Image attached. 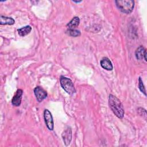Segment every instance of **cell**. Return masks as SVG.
Returning <instances> with one entry per match:
<instances>
[{
  "mask_svg": "<svg viewBox=\"0 0 147 147\" xmlns=\"http://www.w3.org/2000/svg\"><path fill=\"white\" fill-rule=\"evenodd\" d=\"M109 105L115 116L120 119L123 117L125 113L123 106L118 98L112 94H110L109 97Z\"/></svg>",
  "mask_w": 147,
  "mask_h": 147,
  "instance_id": "1",
  "label": "cell"
},
{
  "mask_svg": "<svg viewBox=\"0 0 147 147\" xmlns=\"http://www.w3.org/2000/svg\"><path fill=\"white\" fill-rule=\"evenodd\" d=\"M115 3L119 10L126 14L130 13L134 6V1L133 0L115 1Z\"/></svg>",
  "mask_w": 147,
  "mask_h": 147,
  "instance_id": "2",
  "label": "cell"
},
{
  "mask_svg": "<svg viewBox=\"0 0 147 147\" xmlns=\"http://www.w3.org/2000/svg\"><path fill=\"white\" fill-rule=\"evenodd\" d=\"M60 83L63 90L68 94H73L76 90L72 80L64 76H61L60 78Z\"/></svg>",
  "mask_w": 147,
  "mask_h": 147,
  "instance_id": "3",
  "label": "cell"
},
{
  "mask_svg": "<svg viewBox=\"0 0 147 147\" xmlns=\"http://www.w3.org/2000/svg\"><path fill=\"white\" fill-rule=\"evenodd\" d=\"M44 118L48 129L50 130H52L54 127L53 120L51 112L48 109H45L44 111Z\"/></svg>",
  "mask_w": 147,
  "mask_h": 147,
  "instance_id": "4",
  "label": "cell"
},
{
  "mask_svg": "<svg viewBox=\"0 0 147 147\" xmlns=\"http://www.w3.org/2000/svg\"><path fill=\"white\" fill-rule=\"evenodd\" d=\"M34 93L36 97L37 100L38 102H42L44 99L47 97V91L40 86H37L34 89Z\"/></svg>",
  "mask_w": 147,
  "mask_h": 147,
  "instance_id": "5",
  "label": "cell"
},
{
  "mask_svg": "<svg viewBox=\"0 0 147 147\" xmlns=\"http://www.w3.org/2000/svg\"><path fill=\"white\" fill-rule=\"evenodd\" d=\"M135 56L137 60H142L144 59L145 61H147L146 49L142 45L139 46L136 49L135 51Z\"/></svg>",
  "mask_w": 147,
  "mask_h": 147,
  "instance_id": "6",
  "label": "cell"
},
{
  "mask_svg": "<svg viewBox=\"0 0 147 147\" xmlns=\"http://www.w3.org/2000/svg\"><path fill=\"white\" fill-rule=\"evenodd\" d=\"M23 94V91L21 89L17 90L15 95L12 98L11 104L14 106H19L21 103L22 96Z\"/></svg>",
  "mask_w": 147,
  "mask_h": 147,
  "instance_id": "7",
  "label": "cell"
},
{
  "mask_svg": "<svg viewBox=\"0 0 147 147\" xmlns=\"http://www.w3.org/2000/svg\"><path fill=\"white\" fill-rule=\"evenodd\" d=\"M63 140L66 146L69 145L72 140V130L71 127H68L62 133Z\"/></svg>",
  "mask_w": 147,
  "mask_h": 147,
  "instance_id": "8",
  "label": "cell"
},
{
  "mask_svg": "<svg viewBox=\"0 0 147 147\" xmlns=\"http://www.w3.org/2000/svg\"><path fill=\"white\" fill-rule=\"evenodd\" d=\"M100 64V66L106 70L111 71L113 68V66L111 61L109 58L106 57H104L101 59Z\"/></svg>",
  "mask_w": 147,
  "mask_h": 147,
  "instance_id": "9",
  "label": "cell"
},
{
  "mask_svg": "<svg viewBox=\"0 0 147 147\" xmlns=\"http://www.w3.org/2000/svg\"><path fill=\"white\" fill-rule=\"evenodd\" d=\"M15 23L14 20L11 17H8L3 16H1L0 24L1 25H13Z\"/></svg>",
  "mask_w": 147,
  "mask_h": 147,
  "instance_id": "10",
  "label": "cell"
},
{
  "mask_svg": "<svg viewBox=\"0 0 147 147\" xmlns=\"http://www.w3.org/2000/svg\"><path fill=\"white\" fill-rule=\"evenodd\" d=\"M32 30V27L30 25H26L17 29L18 33L21 36H25L28 34Z\"/></svg>",
  "mask_w": 147,
  "mask_h": 147,
  "instance_id": "11",
  "label": "cell"
},
{
  "mask_svg": "<svg viewBox=\"0 0 147 147\" xmlns=\"http://www.w3.org/2000/svg\"><path fill=\"white\" fill-rule=\"evenodd\" d=\"M80 23V19L78 17H74L67 25L68 29H75L78 27Z\"/></svg>",
  "mask_w": 147,
  "mask_h": 147,
  "instance_id": "12",
  "label": "cell"
},
{
  "mask_svg": "<svg viewBox=\"0 0 147 147\" xmlns=\"http://www.w3.org/2000/svg\"><path fill=\"white\" fill-rule=\"evenodd\" d=\"M66 33L72 37H78L80 35V32L75 29H68L66 31Z\"/></svg>",
  "mask_w": 147,
  "mask_h": 147,
  "instance_id": "13",
  "label": "cell"
},
{
  "mask_svg": "<svg viewBox=\"0 0 147 147\" xmlns=\"http://www.w3.org/2000/svg\"><path fill=\"white\" fill-rule=\"evenodd\" d=\"M138 88H139L140 90L141 91V92H142L146 96V94L145 88V86L144 85L143 82H142L141 77H139V79H138Z\"/></svg>",
  "mask_w": 147,
  "mask_h": 147,
  "instance_id": "14",
  "label": "cell"
},
{
  "mask_svg": "<svg viewBox=\"0 0 147 147\" xmlns=\"http://www.w3.org/2000/svg\"><path fill=\"white\" fill-rule=\"evenodd\" d=\"M73 2H76V3H79V2H82V1H73Z\"/></svg>",
  "mask_w": 147,
  "mask_h": 147,
  "instance_id": "15",
  "label": "cell"
}]
</instances>
